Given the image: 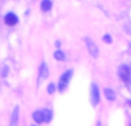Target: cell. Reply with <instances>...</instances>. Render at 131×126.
<instances>
[{
    "label": "cell",
    "instance_id": "1",
    "mask_svg": "<svg viewBox=\"0 0 131 126\" xmlns=\"http://www.w3.org/2000/svg\"><path fill=\"white\" fill-rule=\"evenodd\" d=\"M71 75H72V71H67L66 73H63L60 78V81H59V90L60 92H63V90L67 88L68 83H69L70 79H71Z\"/></svg>",
    "mask_w": 131,
    "mask_h": 126
},
{
    "label": "cell",
    "instance_id": "2",
    "mask_svg": "<svg viewBox=\"0 0 131 126\" xmlns=\"http://www.w3.org/2000/svg\"><path fill=\"white\" fill-rule=\"evenodd\" d=\"M84 41H85V43H86V46H88V49H89L90 55L92 56L93 58H98V57H99V49H98V46L95 45L94 42H93L91 38H89V37H86Z\"/></svg>",
    "mask_w": 131,
    "mask_h": 126
},
{
    "label": "cell",
    "instance_id": "3",
    "mask_svg": "<svg viewBox=\"0 0 131 126\" xmlns=\"http://www.w3.org/2000/svg\"><path fill=\"white\" fill-rule=\"evenodd\" d=\"M100 100V94H99V89H98V86L95 83H93L91 86V103L93 106H97L99 103Z\"/></svg>",
    "mask_w": 131,
    "mask_h": 126
},
{
    "label": "cell",
    "instance_id": "4",
    "mask_svg": "<svg viewBox=\"0 0 131 126\" xmlns=\"http://www.w3.org/2000/svg\"><path fill=\"white\" fill-rule=\"evenodd\" d=\"M130 75H131V72L129 67L125 66V65L120 66V68H118V76H120L121 80L124 81V82H128L130 80Z\"/></svg>",
    "mask_w": 131,
    "mask_h": 126
},
{
    "label": "cell",
    "instance_id": "5",
    "mask_svg": "<svg viewBox=\"0 0 131 126\" xmlns=\"http://www.w3.org/2000/svg\"><path fill=\"white\" fill-rule=\"evenodd\" d=\"M47 75H48V67L45 62H43V64L40 65V67H39V74H38L37 85H40V83L47 78Z\"/></svg>",
    "mask_w": 131,
    "mask_h": 126
},
{
    "label": "cell",
    "instance_id": "6",
    "mask_svg": "<svg viewBox=\"0 0 131 126\" xmlns=\"http://www.w3.org/2000/svg\"><path fill=\"white\" fill-rule=\"evenodd\" d=\"M18 112H20V108H18V106H15L13 110V113H12L9 126H17V124H18Z\"/></svg>",
    "mask_w": 131,
    "mask_h": 126
},
{
    "label": "cell",
    "instance_id": "7",
    "mask_svg": "<svg viewBox=\"0 0 131 126\" xmlns=\"http://www.w3.org/2000/svg\"><path fill=\"white\" fill-rule=\"evenodd\" d=\"M5 22H6V24H8V25H14L17 23V17H16L15 14L8 13V14H6V16H5Z\"/></svg>",
    "mask_w": 131,
    "mask_h": 126
},
{
    "label": "cell",
    "instance_id": "8",
    "mask_svg": "<svg viewBox=\"0 0 131 126\" xmlns=\"http://www.w3.org/2000/svg\"><path fill=\"white\" fill-rule=\"evenodd\" d=\"M43 117H44V122L50 123L51 120H52V117H53L52 111L48 110V109H45V110H43Z\"/></svg>",
    "mask_w": 131,
    "mask_h": 126
},
{
    "label": "cell",
    "instance_id": "9",
    "mask_svg": "<svg viewBox=\"0 0 131 126\" xmlns=\"http://www.w3.org/2000/svg\"><path fill=\"white\" fill-rule=\"evenodd\" d=\"M51 7H52V2H51V0H43V1H41L40 8H41L43 12H48L51 9Z\"/></svg>",
    "mask_w": 131,
    "mask_h": 126
},
{
    "label": "cell",
    "instance_id": "10",
    "mask_svg": "<svg viewBox=\"0 0 131 126\" xmlns=\"http://www.w3.org/2000/svg\"><path fill=\"white\" fill-rule=\"evenodd\" d=\"M105 96H106V98L109 100V101H114V100H115V93L112 89L107 88V89H105Z\"/></svg>",
    "mask_w": 131,
    "mask_h": 126
},
{
    "label": "cell",
    "instance_id": "11",
    "mask_svg": "<svg viewBox=\"0 0 131 126\" xmlns=\"http://www.w3.org/2000/svg\"><path fill=\"white\" fill-rule=\"evenodd\" d=\"M34 119H35V122H37V123L44 122L43 111H35V112H34Z\"/></svg>",
    "mask_w": 131,
    "mask_h": 126
},
{
    "label": "cell",
    "instance_id": "12",
    "mask_svg": "<svg viewBox=\"0 0 131 126\" xmlns=\"http://www.w3.org/2000/svg\"><path fill=\"white\" fill-rule=\"evenodd\" d=\"M54 58L57 60H60V61H62V60H64V53L62 52V51H60V50H58V51H55L54 52Z\"/></svg>",
    "mask_w": 131,
    "mask_h": 126
},
{
    "label": "cell",
    "instance_id": "13",
    "mask_svg": "<svg viewBox=\"0 0 131 126\" xmlns=\"http://www.w3.org/2000/svg\"><path fill=\"white\" fill-rule=\"evenodd\" d=\"M47 92L50 93V94H52V93H54V92H55V86H54V83H50V85H48V89H47Z\"/></svg>",
    "mask_w": 131,
    "mask_h": 126
},
{
    "label": "cell",
    "instance_id": "14",
    "mask_svg": "<svg viewBox=\"0 0 131 126\" xmlns=\"http://www.w3.org/2000/svg\"><path fill=\"white\" fill-rule=\"evenodd\" d=\"M102 38H104V41L106 42V43H112V37L109 36V35H105Z\"/></svg>",
    "mask_w": 131,
    "mask_h": 126
},
{
    "label": "cell",
    "instance_id": "15",
    "mask_svg": "<svg viewBox=\"0 0 131 126\" xmlns=\"http://www.w3.org/2000/svg\"><path fill=\"white\" fill-rule=\"evenodd\" d=\"M6 71H7V67H4V72H2V76H6Z\"/></svg>",
    "mask_w": 131,
    "mask_h": 126
}]
</instances>
